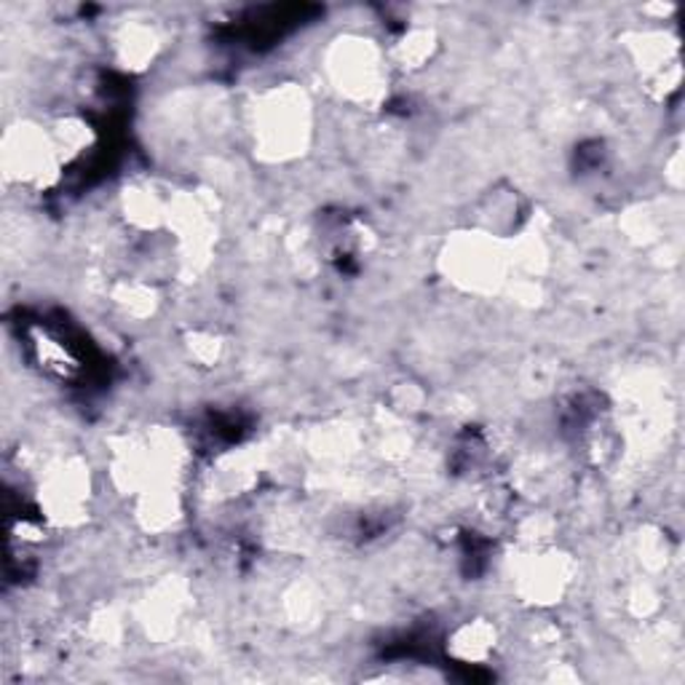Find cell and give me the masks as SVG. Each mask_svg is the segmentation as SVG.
Returning a JSON list of instances; mask_svg holds the SVG:
<instances>
[{
    "label": "cell",
    "mask_w": 685,
    "mask_h": 685,
    "mask_svg": "<svg viewBox=\"0 0 685 685\" xmlns=\"http://www.w3.org/2000/svg\"><path fill=\"white\" fill-rule=\"evenodd\" d=\"M124 215L135 228L153 231L166 223V202L148 188H131L124 193Z\"/></svg>",
    "instance_id": "obj_13"
},
{
    "label": "cell",
    "mask_w": 685,
    "mask_h": 685,
    "mask_svg": "<svg viewBox=\"0 0 685 685\" xmlns=\"http://www.w3.org/2000/svg\"><path fill=\"white\" fill-rule=\"evenodd\" d=\"M183 515V503L175 482L150 485L137 496V520L148 534H164Z\"/></svg>",
    "instance_id": "obj_7"
},
{
    "label": "cell",
    "mask_w": 685,
    "mask_h": 685,
    "mask_svg": "<svg viewBox=\"0 0 685 685\" xmlns=\"http://www.w3.org/2000/svg\"><path fill=\"white\" fill-rule=\"evenodd\" d=\"M439 265L448 282L474 295H493L509 284V242L490 231H463L448 238Z\"/></svg>",
    "instance_id": "obj_3"
},
{
    "label": "cell",
    "mask_w": 685,
    "mask_h": 685,
    "mask_svg": "<svg viewBox=\"0 0 685 685\" xmlns=\"http://www.w3.org/2000/svg\"><path fill=\"white\" fill-rule=\"evenodd\" d=\"M629 610L637 618L654 616L658 610V595L648 587V584H637V587L632 589V595H629Z\"/></svg>",
    "instance_id": "obj_20"
},
{
    "label": "cell",
    "mask_w": 685,
    "mask_h": 685,
    "mask_svg": "<svg viewBox=\"0 0 685 685\" xmlns=\"http://www.w3.org/2000/svg\"><path fill=\"white\" fill-rule=\"evenodd\" d=\"M185 345H188V354L196 359L198 364H204V368H212V364H217L219 356H223V341H219L215 332H188Z\"/></svg>",
    "instance_id": "obj_16"
},
{
    "label": "cell",
    "mask_w": 685,
    "mask_h": 685,
    "mask_svg": "<svg viewBox=\"0 0 685 685\" xmlns=\"http://www.w3.org/2000/svg\"><path fill=\"white\" fill-rule=\"evenodd\" d=\"M287 614L295 624H314L319 614V595L309 584H297L287 591Z\"/></svg>",
    "instance_id": "obj_15"
},
{
    "label": "cell",
    "mask_w": 685,
    "mask_h": 685,
    "mask_svg": "<svg viewBox=\"0 0 685 685\" xmlns=\"http://www.w3.org/2000/svg\"><path fill=\"white\" fill-rule=\"evenodd\" d=\"M255 150L263 162L284 164L309 150L314 131V112L303 86L282 84L255 105Z\"/></svg>",
    "instance_id": "obj_1"
},
{
    "label": "cell",
    "mask_w": 685,
    "mask_h": 685,
    "mask_svg": "<svg viewBox=\"0 0 685 685\" xmlns=\"http://www.w3.org/2000/svg\"><path fill=\"white\" fill-rule=\"evenodd\" d=\"M498 645V629L488 618H469L461 627H456L448 637V654L458 662L480 664Z\"/></svg>",
    "instance_id": "obj_8"
},
{
    "label": "cell",
    "mask_w": 685,
    "mask_h": 685,
    "mask_svg": "<svg viewBox=\"0 0 685 685\" xmlns=\"http://www.w3.org/2000/svg\"><path fill=\"white\" fill-rule=\"evenodd\" d=\"M158 32L150 25L135 22L116 36V57L118 65L126 70H145L158 55Z\"/></svg>",
    "instance_id": "obj_10"
},
{
    "label": "cell",
    "mask_w": 685,
    "mask_h": 685,
    "mask_svg": "<svg viewBox=\"0 0 685 685\" xmlns=\"http://www.w3.org/2000/svg\"><path fill=\"white\" fill-rule=\"evenodd\" d=\"M669 549H667V538L662 536H643L640 541V560L648 565V568L658 570L662 565H667Z\"/></svg>",
    "instance_id": "obj_19"
},
{
    "label": "cell",
    "mask_w": 685,
    "mask_h": 685,
    "mask_svg": "<svg viewBox=\"0 0 685 685\" xmlns=\"http://www.w3.org/2000/svg\"><path fill=\"white\" fill-rule=\"evenodd\" d=\"M574 557L560 549L536 547L515 568L517 595L530 605H555L565 597L570 581H574Z\"/></svg>",
    "instance_id": "obj_5"
},
{
    "label": "cell",
    "mask_w": 685,
    "mask_h": 685,
    "mask_svg": "<svg viewBox=\"0 0 685 685\" xmlns=\"http://www.w3.org/2000/svg\"><path fill=\"white\" fill-rule=\"evenodd\" d=\"M423 404H425V394L412 383L397 385L394 394H391V410L402 412V415H415V412L423 410Z\"/></svg>",
    "instance_id": "obj_17"
},
{
    "label": "cell",
    "mask_w": 685,
    "mask_h": 685,
    "mask_svg": "<svg viewBox=\"0 0 685 685\" xmlns=\"http://www.w3.org/2000/svg\"><path fill=\"white\" fill-rule=\"evenodd\" d=\"M91 477L81 458H65L55 463L41 482V509L55 525L72 528L86 520L89 511Z\"/></svg>",
    "instance_id": "obj_6"
},
{
    "label": "cell",
    "mask_w": 685,
    "mask_h": 685,
    "mask_svg": "<svg viewBox=\"0 0 685 685\" xmlns=\"http://www.w3.org/2000/svg\"><path fill=\"white\" fill-rule=\"evenodd\" d=\"M439 49V38L431 28H412L391 49V62L402 70H421L431 62Z\"/></svg>",
    "instance_id": "obj_11"
},
{
    "label": "cell",
    "mask_w": 685,
    "mask_h": 685,
    "mask_svg": "<svg viewBox=\"0 0 685 685\" xmlns=\"http://www.w3.org/2000/svg\"><path fill=\"white\" fill-rule=\"evenodd\" d=\"M112 303L131 319H148L158 309V292L143 282H121L112 287Z\"/></svg>",
    "instance_id": "obj_14"
},
{
    "label": "cell",
    "mask_w": 685,
    "mask_h": 685,
    "mask_svg": "<svg viewBox=\"0 0 685 685\" xmlns=\"http://www.w3.org/2000/svg\"><path fill=\"white\" fill-rule=\"evenodd\" d=\"M332 89L351 105L375 110L389 97V68L381 46L364 36H341L324 51Z\"/></svg>",
    "instance_id": "obj_2"
},
{
    "label": "cell",
    "mask_w": 685,
    "mask_h": 685,
    "mask_svg": "<svg viewBox=\"0 0 685 685\" xmlns=\"http://www.w3.org/2000/svg\"><path fill=\"white\" fill-rule=\"evenodd\" d=\"M49 135L59 153V158H62V164L70 162V158H78L81 153L91 148V143H95V129H91V124L78 116L59 118V121L51 124Z\"/></svg>",
    "instance_id": "obj_12"
},
{
    "label": "cell",
    "mask_w": 685,
    "mask_h": 685,
    "mask_svg": "<svg viewBox=\"0 0 685 685\" xmlns=\"http://www.w3.org/2000/svg\"><path fill=\"white\" fill-rule=\"evenodd\" d=\"M185 600H188V595H185V587L179 581L158 584L148 603H145V627L153 637L172 635L185 608Z\"/></svg>",
    "instance_id": "obj_9"
},
{
    "label": "cell",
    "mask_w": 685,
    "mask_h": 685,
    "mask_svg": "<svg viewBox=\"0 0 685 685\" xmlns=\"http://www.w3.org/2000/svg\"><path fill=\"white\" fill-rule=\"evenodd\" d=\"M38 349V356H41V362L46 364V368H51L55 372H59V375H65V372L76 368V362L68 356V351L62 349L57 341H49V337H41V341L36 343Z\"/></svg>",
    "instance_id": "obj_18"
},
{
    "label": "cell",
    "mask_w": 685,
    "mask_h": 685,
    "mask_svg": "<svg viewBox=\"0 0 685 685\" xmlns=\"http://www.w3.org/2000/svg\"><path fill=\"white\" fill-rule=\"evenodd\" d=\"M91 635L102 643H116L121 637V618L112 614V610H102L91 622Z\"/></svg>",
    "instance_id": "obj_21"
},
{
    "label": "cell",
    "mask_w": 685,
    "mask_h": 685,
    "mask_svg": "<svg viewBox=\"0 0 685 685\" xmlns=\"http://www.w3.org/2000/svg\"><path fill=\"white\" fill-rule=\"evenodd\" d=\"M0 164H3V175L11 183L49 188L57 183L62 158L51 143L49 129L32 121H19L6 129Z\"/></svg>",
    "instance_id": "obj_4"
}]
</instances>
